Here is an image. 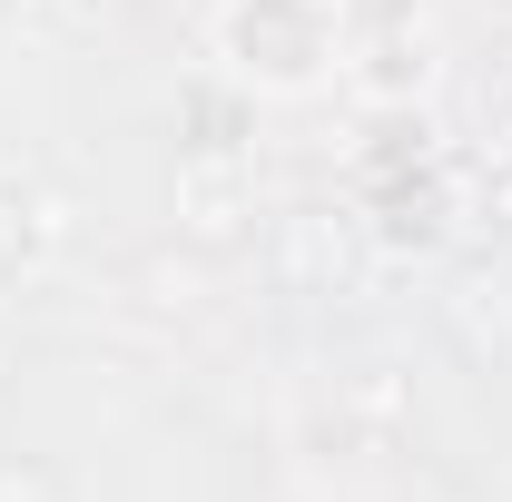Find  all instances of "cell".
<instances>
[{
  "label": "cell",
  "instance_id": "6da1fadb",
  "mask_svg": "<svg viewBox=\"0 0 512 502\" xmlns=\"http://www.w3.org/2000/svg\"><path fill=\"white\" fill-rule=\"evenodd\" d=\"M217 50L256 89H316L325 60H335V10L325 0H227Z\"/></svg>",
  "mask_w": 512,
  "mask_h": 502
}]
</instances>
